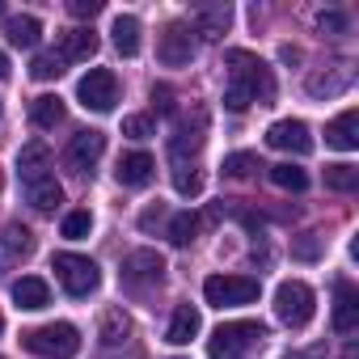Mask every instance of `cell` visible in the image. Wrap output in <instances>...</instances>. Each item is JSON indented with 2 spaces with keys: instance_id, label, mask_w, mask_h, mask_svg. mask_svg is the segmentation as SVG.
Segmentation results:
<instances>
[{
  "instance_id": "1",
  "label": "cell",
  "mask_w": 359,
  "mask_h": 359,
  "mask_svg": "<svg viewBox=\"0 0 359 359\" xmlns=\"http://www.w3.org/2000/svg\"><path fill=\"white\" fill-rule=\"evenodd\" d=\"M229 68H233V81H229V89H224V106H229L233 114L250 110L254 102H271V97H275V76H271V68H266L258 55H250V51H229Z\"/></svg>"
},
{
  "instance_id": "2",
  "label": "cell",
  "mask_w": 359,
  "mask_h": 359,
  "mask_svg": "<svg viewBox=\"0 0 359 359\" xmlns=\"http://www.w3.org/2000/svg\"><path fill=\"white\" fill-rule=\"evenodd\" d=\"M266 338L262 321H224L212 338H208V355L212 359H245L250 346H258Z\"/></svg>"
},
{
  "instance_id": "3",
  "label": "cell",
  "mask_w": 359,
  "mask_h": 359,
  "mask_svg": "<svg viewBox=\"0 0 359 359\" xmlns=\"http://www.w3.org/2000/svg\"><path fill=\"white\" fill-rule=\"evenodd\" d=\"M313 313H317V296H313L309 283L283 279V283L275 287V317H279L287 330H304V325L313 321Z\"/></svg>"
},
{
  "instance_id": "4",
  "label": "cell",
  "mask_w": 359,
  "mask_h": 359,
  "mask_svg": "<svg viewBox=\"0 0 359 359\" xmlns=\"http://www.w3.org/2000/svg\"><path fill=\"white\" fill-rule=\"evenodd\" d=\"M22 342H26V351H34V355H43V359H72V355L81 351V334H76V325H68V321H51V325L26 330Z\"/></svg>"
},
{
  "instance_id": "5",
  "label": "cell",
  "mask_w": 359,
  "mask_h": 359,
  "mask_svg": "<svg viewBox=\"0 0 359 359\" xmlns=\"http://www.w3.org/2000/svg\"><path fill=\"white\" fill-rule=\"evenodd\" d=\"M55 275H60V283H64V292L68 296H89V292H97V283H102V271H97V262L93 258H85V254H55Z\"/></svg>"
},
{
  "instance_id": "6",
  "label": "cell",
  "mask_w": 359,
  "mask_h": 359,
  "mask_svg": "<svg viewBox=\"0 0 359 359\" xmlns=\"http://www.w3.org/2000/svg\"><path fill=\"white\" fill-rule=\"evenodd\" d=\"M203 300L216 309H233V304H254L258 300V279L250 275H212L203 283Z\"/></svg>"
},
{
  "instance_id": "7",
  "label": "cell",
  "mask_w": 359,
  "mask_h": 359,
  "mask_svg": "<svg viewBox=\"0 0 359 359\" xmlns=\"http://www.w3.org/2000/svg\"><path fill=\"white\" fill-rule=\"evenodd\" d=\"M165 279V258L156 250H135L123 258V287L127 292H148Z\"/></svg>"
},
{
  "instance_id": "8",
  "label": "cell",
  "mask_w": 359,
  "mask_h": 359,
  "mask_svg": "<svg viewBox=\"0 0 359 359\" xmlns=\"http://www.w3.org/2000/svg\"><path fill=\"white\" fill-rule=\"evenodd\" d=\"M76 97H81L85 110H97V114L114 110V102H118V81H114V72H110V68H89V76H81V85H76Z\"/></svg>"
},
{
  "instance_id": "9",
  "label": "cell",
  "mask_w": 359,
  "mask_h": 359,
  "mask_svg": "<svg viewBox=\"0 0 359 359\" xmlns=\"http://www.w3.org/2000/svg\"><path fill=\"white\" fill-rule=\"evenodd\" d=\"M102 152H106V135L102 131H76L72 144H68V152H64V165L72 173H93V165L102 161Z\"/></svg>"
},
{
  "instance_id": "10",
  "label": "cell",
  "mask_w": 359,
  "mask_h": 359,
  "mask_svg": "<svg viewBox=\"0 0 359 359\" xmlns=\"http://www.w3.org/2000/svg\"><path fill=\"white\" fill-rule=\"evenodd\" d=\"M156 55H161V64H169V68L191 64V55H195V30L182 26V22L165 26V34H161V43H156Z\"/></svg>"
},
{
  "instance_id": "11",
  "label": "cell",
  "mask_w": 359,
  "mask_h": 359,
  "mask_svg": "<svg viewBox=\"0 0 359 359\" xmlns=\"http://www.w3.org/2000/svg\"><path fill=\"white\" fill-rule=\"evenodd\" d=\"M266 144L279 148V152H292V156H309V152H313V135H309V127H304L300 118H279V123H271Z\"/></svg>"
},
{
  "instance_id": "12",
  "label": "cell",
  "mask_w": 359,
  "mask_h": 359,
  "mask_svg": "<svg viewBox=\"0 0 359 359\" xmlns=\"http://www.w3.org/2000/svg\"><path fill=\"white\" fill-rule=\"evenodd\" d=\"M34 254V233L26 224H5L0 229V271H13Z\"/></svg>"
},
{
  "instance_id": "13",
  "label": "cell",
  "mask_w": 359,
  "mask_h": 359,
  "mask_svg": "<svg viewBox=\"0 0 359 359\" xmlns=\"http://www.w3.org/2000/svg\"><path fill=\"white\" fill-rule=\"evenodd\" d=\"M22 195H26V203L34 208V212H55L60 203H64V187L55 182V173H43V177H30V182H22Z\"/></svg>"
},
{
  "instance_id": "14",
  "label": "cell",
  "mask_w": 359,
  "mask_h": 359,
  "mask_svg": "<svg viewBox=\"0 0 359 359\" xmlns=\"http://www.w3.org/2000/svg\"><path fill=\"white\" fill-rule=\"evenodd\" d=\"M64 64H72V60H93L97 55V34L89 30V26H76V30H64L60 34V51H55Z\"/></svg>"
},
{
  "instance_id": "15",
  "label": "cell",
  "mask_w": 359,
  "mask_h": 359,
  "mask_svg": "<svg viewBox=\"0 0 359 359\" xmlns=\"http://www.w3.org/2000/svg\"><path fill=\"white\" fill-rule=\"evenodd\" d=\"M152 169H156V161H152L148 152H127V156L118 161L114 177H118L123 187H148V182H152Z\"/></svg>"
},
{
  "instance_id": "16",
  "label": "cell",
  "mask_w": 359,
  "mask_h": 359,
  "mask_svg": "<svg viewBox=\"0 0 359 359\" xmlns=\"http://www.w3.org/2000/svg\"><path fill=\"white\" fill-rule=\"evenodd\" d=\"M325 144H330V148H338V152L359 148V114H355V110H342V114L325 127Z\"/></svg>"
},
{
  "instance_id": "17",
  "label": "cell",
  "mask_w": 359,
  "mask_h": 359,
  "mask_svg": "<svg viewBox=\"0 0 359 359\" xmlns=\"http://www.w3.org/2000/svg\"><path fill=\"white\" fill-rule=\"evenodd\" d=\"M351 81H355L351 64H334V72H317V76H309V93H313V97H334V93H346Z\"/></svg>"
},
{
  "instance_id": "18",
  "label": "cell",
  "mask_w": 359,
  "mask_h": 359,
  "mask_svg": "<svg viewBox=\"0 0 359 359\" xmlns=\"http://www.w3.org/2000/svg\"><path fill=\"white\" fill-rule=\"evenodd\" d=\"M334 330L338 334H355L359 330V296L351 283H338V300H334Z\"/></svg>"
},
{
  "instance_id": "19",
  "label": "cell",
  "mask_w": 359,
  "mask_h": 359,
  "mask_svg": "<svg viewBox=\"0 0 359 359\" xmlns=\"http://www.w3.org/2000/svg\"><path fill=\"white\" fill-rule=\"evenodd\" d=\"M199 325H203L199 309H191V304H177V309H173V321H169V330H165V338H169L173 346H187V342L199 334Z\"/></svg>"
},
{
  "instance_id": "20",
  "label": "cell",
  "mask_w": 359,
  "mask_h": 359,
  "mask_svg": "<svg viewBox=\"0 0 359 359\" xmlns=\"http://www.w3.org/2000/svg\"><path fill=\"white\" fill-rule=\"evenodd\" d=\"M51 165V148L43 140H30L22 152H18V173H22V182H30V177H43Z\"/></svg>"
},
{
  "instance_id": "21",
  "label": "cell",
  "mask_w": 359,
  "mask_h": 359,
  "mask_svg": "<svg viewBox=\"0 0 359 359\" xmlns=\"http://www.w3.org/2000/svg\"><path fill=\"white\" fill-rule=\"evenodd\" d=\"M13 300H18V309H47L51 287H47L39 275H22V279L13 283Z\"/></svg>"
},
{
  "instance_id": "22",
  "label": "cell",
  "mask_w": 359,
  "mask_h": 359,
  "mask_svg": "<svg viewBox=\"0 0 359 359\" xmlns=\"http://www.w3.org/2000/svg\"><path fill=\"white\" fill-rule=\"evenodd\" d=\"M229 22H233V9H229V5H208V9H199L195 34H203L208 43H216V39L229 30Z\"/></svg>"
},
{
  "instance_id": "23",
  "label": "cell",
  "mask_w": 359,
  "mask_h": 359,
  "mask_svg": "<svg viewBox=\"0 0 359 359\" xmlns=\"http://www.w3.org/2000/svg\"><path fill=\"white\" fill-rule=\"evenodd\" d=\"M110 34H114V47H118V55H135L140 51V22L131 18V13H118L114 18V26H110Z\"/></svg>"
},
{
  "instance_id": "24",
  "label": "cell",
  "mask_w": 359,
  "mask_h": 359,
  "mask_svg": "<svg viewBox=\"0 0 359 359\" xmlns=\"http://www.w3.org/2000/svg\"><path fill=\"white\" fill-rule=\"evenodd\" d=\"M30 118H34V127H43V131L60 127V123H64V97H55V93H43V97H34V106H30Z\"/></svg>"
},
{
  "instance_id": "25",
  "label": "cell",
  "mask_w": 359,
  "mask_h": 359,
  "mask_svg": "<svg viewBox=\"0 0 359 359\" xmlns=\"http://www.w3.org/2000/svg\"><path fill=\"white\" fill-rule=\"evenodd\" d=\"M5 34H9V43H13V47H26V51H30V47H39L43 26H39V18H30V13H26V18H13V22L5 26Z\"/></svg>"
},
{
  "instance_id": "26",
  "label": "cell",
  "mask_w": 359,
  "mask_h": 359,
  "mask_svg": "<svg viewBox=\"0 0 359 359\" xmlns=\"http://www.w3.org/2000/svg\"><path fill=\"white\" fill-rule=\"evenodd\" d=\"M325 187H330V191H338V195L359 191V169H355V165H346V161L325 165Z\"/></svg>"
},
{
  "instance_id": "27",
  "label": "cell",
  "mask_w": 359,
  "mask_h": 359,
  "mask_svg": "<svg viewBox=\"0 0 359 359\" xmlns=\"http://www.w3.org/2000/svg\"><path fill=\"white\" fill-rule=\"evenodd\" d=\"M127 334H131L127 313H123V309H106V313H102V342H106V346H118V342H127Z\"/></svg>"
},
{
  "instance_id": "28",
  "label": "cell",
  "mask_w": 359,
  "mask_h": 359,
  "mask_svg": "<svg viewBox=\"0 0 359 359\" xmlns=\"http://www.w3.org/2000/svg\"><path fill=\"white\" fill-rule=\"evenodd\" d=\"M271 182L279 187V191H304L309 187V177H304V169L300 165H292V161H283V165H271Z\"/></svg>"
},
{
  "instance_id": "29",
  "label": "cell",
  "mask_w": 359,
  "mask_h": 359,
  "mask_svg": "<svg viewBox=\"0 0 359 359\" xmlns=\"http://www.w3.org/2000/svg\"><path fill=\"white\" fill-rule=\"evenodd\" d=\"M195 233H199V216H195V212H177V216L169 220V241H173V245H191Z\"/></svg>"
},
{
  "instance_id": "30",
  "label": "cell",
  "mask_w": 359,
  "mask_h": 359,
  "mask_svg": "<svg viewBox=\"0 0 359 359\" xmlns=\"http://www.w3.org/2000/svg\"><path fill=\"white\" fill-rule=\"evenodd\" d=\"M173 187H177V195H191V199H195V195L203 191V173H199L195 165H177V169H173Z\"/></svg>"
},
{
  "instance_id": "31",
  "label": "cell",
  "mask_w": 359,
  "mask_h": 359,
  "mask_svg": "<svg viewBox=\"0 0 359 359\" xmlns=\"http://www.w3.org/2000/svg\"><path fill=\"white\" fill-rule=\"evenodd\" d=\"M64 72V60L55 55V51H43V55H34V64H30V76L34 81H55Z\"/></svg>"
},
{
  "instance_id": "32",
  "label": "cell",
  "mask_w": 359,
  "mask_h": 359,
  "mask_svg": "<svg viewBox=\"0 0 359 359\" xmlns=\"http://www.w3.org/2000/svg\"><path fill=\"white\" fill-rule=\"evenodd\" d=\"M123 135L148 140V135H156V118H152V114H127V118H123Z\"/></svg>"
},
{
  "instance_id": "33",
  "label": "cell",
  "mask_w": 359,
  "mask_h": 359,
  "mask_svg": "<svg viewBox=\"0 0 359 359\" xmlns=\"http://www.w3.org/2000/svg\"><path fill=\"white\" fill-rule=\"evenodd\" d=\"M254 169H262L254 152H233V156H224V173H229V177H250Z\"/></svg>"
},
{
  "instance_id": "34",
  "label": "cell",
  "mask_w": 359,
  "mask_h": 359,
  "mask_svg": "<svg viewBox=\"0 0 359 359\" xmlns=\"http://www.w3.org/2000/svg\"><path fill=\"white\" fill-rule=\"evenodd\" d=\"M89 229H93V216L89 212H68L64 216V237L81 241V237H89Z\"/></svg>"
},
{
  "instance_id": "35",
  "label": "cell",
  "mask_w": 359,
  "mask_h": 359,
  "mask_svg": "<svg viewBox=\"0 0 359 359\" xmlns=\"http://www.w3.org/2000/svg\"><path fill=\"white\" fill-rule=\"evenodd\" d=\"M317 30H321V34H342V30H346V18L334 13V9H330V13H317Z\"/></svg>"
},
{
  "instance_id": "36",
  "label": "cell",
  "mask_w": 359,
  "mask_h": 359,
  "mask_svg": "<svg viewBox=\"0 0 359 359\" xmlns=\"http://www.w3.org/2000/svg\"><path fill=\"white\" fill-rule=\"evenodd\" d=\"M68 13L72 18H97L102 13V0H68Z\"/></svg>"
},
{
  "instance_id": "37",
  "label": "cell",
  "mask_w": 359,
  "mask_h": 359,
  "mask_svg": "<svg viewBox=\"0 0 359 359\" xmlns=\"http://www.w3.org/2000/svg\"><path fill=\"white\" fill-rule=\"evenodd\" d=\"M152 106L161 114H173V89L169 85H152Z\"/></svg>"
},
{
  "instance_id": "38",
  "label": "cell",
  "mask_w": 359,
  "mask_h": 359,
  "mask_svg": "<svg viewBox=\"0 0 359 359\" xmlns=\"http://www.w3.org/2000/svg\"><path fill=\"white\" fill-rule=\"evenodd\" d=\"M292 254H296V258H304V262H313V258L321 254V245H317V237H313V233H304V237L296 241V250H292Z\"/></svg>"
},
{
  "instance_id": "39",
  "label": "cell",
  "mask_w": 359,
  "mask_h": 359,
  "mask_svg": "<svg viewBox=\"0 0 359 359\" xmlns=\"http://www.w3.org/2000/svg\"><path fill=\"white\" fill-rule=\"evenodd\" d=\"M161 216H165V208H161V203H156V208H148V212L140 216V229H152V224H156Z\"/></svg>"
},
{
  "instance_id": "40",
  "label": "cell",
  "mask_w": 359,
  "mask_h": 359,
  "mask_svg": "<svg viewBox=\"0 0 359 359\" xmlns=\"http://www.w3.org/2000/svg\"><path fill=\"white\" fill-rule=\"evenodd\" d=\"M321 355H325V351H321V346H313V351H304V355H287V359H321Z\"/></svg>"
},
{
  "instance_id": "41",
  "label": "cell",
  "mask_w": 359,
  "mask_h": 359,
  "mask_svg": "<svg viewBox=\"0 0 359 359\" xmlns=\"http://www.w3.org/2000/svg\"><path fill=\"white\" fill-rule=\"evenodd\" d=\"M9 76V60H5V51H0V81Z\"/></svg>"
},
{
  "instance_id": "42",
  "label": "cell",
  "mask_w": 359,
  "mask_h": 359,
  "mask_svg": "<svg viewBox=\"0 0 359 359\" xmlns=\"http://www.w3.org/2000/svg\"><path fill=\"white\" fill-rule=\"evenodd\" d=\"M0 330H5V317H0Z\"/></svg>"
},
{
  "instance_id": "43",
  "label": "cell",
  "mask_w": 359,
  "mask_h": 359,
  "mask_svg": "<svg viewBox=\"0 0 359 359\" xmlns=\"http://www.w3.org/2000/svg\"><path fill=\"white\" fill-rule=\"evenodd\" d=\"M0 13H5V5H0Z\"/></svg>"
}]
</instances>
